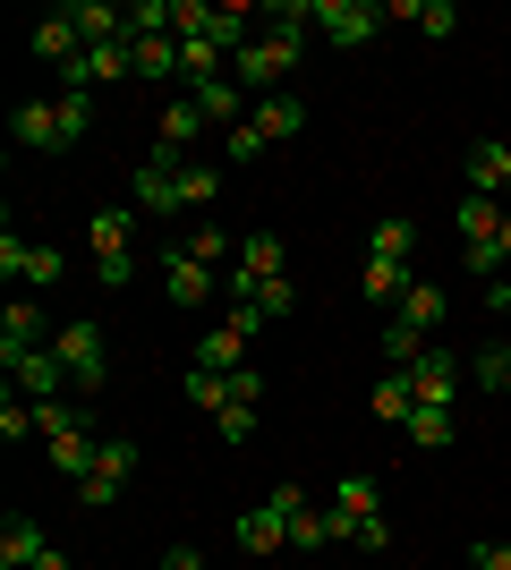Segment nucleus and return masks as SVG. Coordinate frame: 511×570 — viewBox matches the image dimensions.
Segmentation results:
<instances>
[{"mask_svg": "<svg viewBox=\"0 0 511 570\" xmlns=\"http://www.w3.org/2000/svg\"><path fill=\"white\" fill-rule=\"evenodd\" d=\"M179 163H188V154H170V145H154L146 163L128 170V205H137L146 222H179V214H188V196H179Z\"/></svg>", "mask_w": 511, "mask_h": 570, "instance_id": "nucleus-1", "label": "nucleus"}, {"mask_svg": "<svg viewBox=\"0 0 511 570\" xmlns=\"http://www.w3.org/2000/svg\"><path fill=\"white\" fill-rule=\"evenodd\" d=\"M51 350H60V366H69V392H77V401H95L102 383H111V341H102V324L77 315V324L51 333Z\"/></svg>", "mask_w": 511, "mask_h": 570, "instance_id": "nucleus-2", "label": "nucleus"}, {"mask_svg": "<svg viewBox=\"0 0 511 570\" xmlns=\"http://www.w3.org/2000/svg\"><path fill=\"white\" fill-rule=\"evenodd\" d=\"M128 476H137V434H102L95 469H86V485H77V502H86V511H111V502L128 494Z\"/></svg>", "mask_w": 511, "mask_h": 570, "instance_id": "nucleus-3", "label": "nucleus"}, {"mask_svg": "<svg viewBox=\"0 0 511 570\" xmlns=\"http://www.w3.org/2000/svg\"><path fill=\"white\" fill-rule=\"evenodd\" d=\"M401 375H410L417 409H461V392H469V357H452V350H435V341H426V357H410Z\"/></svg>", "mask_w": 511, "mask_h": 570, "instance_id": "nucleus-4", "label": "nucleus"}, {"mask_svg": "<svg viewBox=\"0 0 511 570\" xmlns=\"http://www.w3.org/2000/svg\"><path fill=\"white\" fill-rule=\"evenodd\" d=\"M324 35V43H341V51H358V43H375L384 35V9L375 0H316V18H307Z\"/></svg>", "mask_w": 511, "mask_h": 570, "instance_id": "nucleus-5", "label": "nucleus"}, {"mask_svg": "<svg viewBox=\"0 0 511 570\" xmlns=\"http://www.w3.org/2000/svg\"><path fill=\"white\" fill-rule=\"evenodd\" d=\"M0 366H9V392H26V401H60L69 392V366H60V350H0Z\"/></svg>", "mask_w": 511, "mask_h": 570, "instance_id": "nucleus-6", "label": "nucleus"}, {"mask_svg": "<svg viewBox=\"0 0 511 570\" xmlns=\"http://www.w3.org/2000/svg\"><path fill=\"white\" fill-rule=\"evenodd\" d=\"M0 273H9V282H26V289H60V273H69V256H60V247H43V238H0Z\"/></svg>", "mask_w": 511, "mask_h": 570, "instance_id": "nucleus-7", "label": "nucleus"}, {"mask_svg": "<svg viewBox=\"0 0 511 570\" xmlns=\"http://www.w3.org/2000/svg\"><path fill=\"white\" fill-rule=\"evenodd\" d=\"M273 502H282V520H291V546H307V553L341 546V520H333V502H307L298 485H273Z\"/></svg>", "mask_w": 511, "mask_h": 570, "instance_id": "nucleus-8", "label": "nucleus"}, {"mask_svg": "<svg viewBox=\"0 0 511 570\" xmlns=\"http://www.w3.org/2000/svg\"><path fill=\"white\" fill-rule=\"evenodd\" d=\"M9 128H18L26 154H69V119H60V95H26Z\"/></svg>", "mask_w": 511, "mask_h": 570, "instance_id": "nucleus-9", "label": "nucleus"}, {"mask_svg": "<svg viewBox=\"0 0 511 570\" xmlns=\"http://www.w3.org/2000/svg\"><path fill=\"white\" fill-rule=\"evenodd\" d=\"M86 256L95 264H128L137 256V205H102V214L86 222Z\"/></svg>", "mask_w": 511, "mask_h": 570, "instance_id": "nucleus-10", "label": "nucleus"}, {"mask_svg": "<svg viewBox=\"0 0 511 570\" xmlns=\"http://www.w3.org/2000/svg\"><path fill=\"white\" fill-rule=\"evenodd\" d=\"M163 289H170V307H205V298H222V273L170 247V256H163Z\"/></svg>", "mask_w": 511, "mask_h": 570, "instance_id": "nucleus-11", "label": "nucleus"}, {"mask_svg": "<svg viewBox=\"0 0 511 570\" xmlns=\"http://www.w3.org/2000/svg\"><path fill=\"white\" fill-rule=\"evenodd\" d=\"M469 196H494L503 205V188H511V137H487V145H469Z\"/></svg>", "mask_w": 511, "mask_h": 570, "instance_id": "nucleus-12", "label": "nucleus"}, {"mask_svg": "<svg viewBox=\"0 0 511 570\" xmlns=\"http://www.w3.org/2000/svg\"><path fill=\"white\" fill-rule=\"evenodd\" d=\"M375 511H384V485H375L366 469H350V476L333 485V520H341V537H358V520H375Z\"/></svg>", "mask_w": 511, "mask_h": 570, "instance_id": "nucleus-13", "label": "nucleus"}, {"mask_svg": "<svg viewBox=\"0 0 511 570\" xmlns=\"http://www.w3.org/2000/svg\"><path fill=\"white\" fill-rule=\"evenodd\" d=\"M26 51H35V60H51V69H69L77 51H86V35H77V18H69V9H51V18H35Z\"/></svg>", "mask_w": 511, "mask_h": 570, "instance_id": "nucleus-14", "label": "nucleus"}, {"mask_svg": "<svg viewBox=\"0 0 511 570\" xmlns=\"http://www.w3.org/2000/svg\"><path fill=\"white\" fill-rule=\"evenodd\" d=\"M247 341H256V333H247L239 315H222L214 333L196 341V366H214V375H239V366H247Z\"/></svg>", "mask_w": 511, "mask_h": 570, "instance_id": "nucleus-15", "label": "nucleus"}, {"mask_svg": "<svg viewBox=\"0 0 511 570\" xmlns=\"http://www.w3.org/2000/svg\"><path fill=\"white\" fill-rule=\"evenodd\" d=\"M291 546V520H282V502H256V511H239V553H256V562H265V553H282Z\"/></svg>", "mask_w": 511, "mask_h": 570, "instance_id": "nucleus-16", "label": "nucleus"}, {"mask_svg": "<svg viewBox=\"0 0 511 570\" xmlns=\"http://www.w3.org/2000/svg\"><path fill=\"white\" fill-rule=\"evenodd\" d=\"M205 128H214V119L196 111L188 95H163V111H154V145H170V154H188V145L205 137Z\"/></svg>", "mask_w": 511, "mask_h": 570, "instance_id": "nucleus-17", "label": "nucleus"}, {"mask_svg": "<svg viewBox=\"0 0 511 570\" xmlns=\"http://www.w3.org/2000/svg\"><path fill=\"white\" fill-rule=\"evenodd\" d=\"M384 18L417 26V35H426V43H452V35H461V9H452V0H392Z\"/></svg>", "mask_w": 511, "mask_h": 570, "instance_id": "nucleus-18", "label": "nucleus"}, {"mask_svg": "<svg viewBox=\"0 0 511 570\" xmlns=\"http://www.w3.org/2000/svg\"><path fill=\"white\" fill-rule=\"evenodd\" d=\"M77 35H86V51L95 43H128V9H111V0H69Z\"/></svg>", "mask_w": 511, "mask_h": 570, "instance_id": "nucleus-19", "label": "nucleus"}, {"mask_svg": "<svg viewBox=\"0 0 511 570\" xmlns=\"http://www.w3.org/2000/svg\"><path fill=\"white\" fill-rule=\"evenodd\" d=\"M291 307H298V289H291V273H282V282H265L247 307H230V315H239L247 333H265V324H291Z\"/></svg>", "mask_w": 511, "mask_h": 570, "instance_id": "nucleus-20", "label": "nucleus"}, {"mask_svg": "<svg viewBox=\"0 0 511 570\" xmlns=\"http://www.w3.org/2000/svg\"><path fill=\"white\" fill-rule=\"evenodd\" d=\"M417 282V264H392V256H366L358 264V289L375 298V307H401V289Z\"/></svg>", "mask_w": 511, "mask_h": 570, "instance_id": "nucleus-21", "label": "nucleus"}, {"mask_svg": "<svg viewBox=\"0 0 511 570\" xmlns=\"http://www.w3.org/2000/svg\"><path fill=\"white\" fill-rule=\"evenodd\" d=\"M443 307H452V298H443V289H435V282H426V273H417V282H410V289H401V307H392V315H401V324H410V333H426V341H435V324H443Z\"/></svg>", "mask_w": 511, "mask_h": 570, "instance_id": "nucleus-22", "label": "nucleus"}, {"mask_svg": "<svg viewBox=\"0 0 511 570\" xmlns=\"http://www.w3.org/2000/svg\"><path fill=\"white\" fill-rule=\"evenodd\" d=\"M43 553H51V537H43L35 520H26V511H18L9 528H0V570H35Z\"/></svg>", "mask_w": 511, "mask_h": 570, "instance_id": "nucleus-23", "label": "nucleus"}, {"mask_svg": "<svg viewBox=\"0 0 511 570\" xmlns=\"http://www.w3.org/2000/svg\"><path fill=\"white\" fill-rule=\"evenodd\" d=\"M128 51H137V77H146V86H170V77H179V35H128Z\"/></svg>", "mask_w": 511, "mask_h": 570, "instance_id": "nucleus-24", "label": "nucleus"}, {"mask_svg": "<svg viewBox=\"0 0 511 570\" xmlns=\"http://www.w3.org/2000/svg\"><path fill=\"white\" fill-rule=\"evenodd\" d=\"M43 341H51L43 307H35V298H9V315H0V350H43Z\"/></svg>", "mask_w": 511, "mask_h": 570, "instance_id": "nucleus-25", "label": "nucleus"}, {"mask_svg": "<svg viewBox=\"0 0 511 570\" xmlns=\"http://www.w3.org/2000/svg\"><path fill=\"white\" fill-rule=\"evenodd\" d=\"M366 256H392V264H417V222L410 214H384L366 230Z\"/></svg>", "mask_w": 511, "mask_h": 570, "instance_id": "nucleus-26", "label": "nucleus"}, {"mask_svg": "<svg viewBox=\"0 0 511 570\" xmlns=\"http://www.w3.org/2000/svg\"><path fill=\"white\" fill-rule=\"evenodd\" d=\"M247 119L265 128V145H282V137H298V128H307V102H298V95H265Z\"/></svg>", "mask_w": 511, "mask_h": 570, "instance_id": "nucleus-27", "label": "nucleus"}, {"mask_svg": "<svg viewBox=\"0 0 511 570\" xmlns=\"http://www.w3.org/2000/svg\"><path fill=\"white\" fill-rule=\"evenodd\" d=\"M401 434H410L417 452H452V443H461V417H452V409H410Z\"/></svg>", "mask_w": 511, "mask_h": 570, "instance_id": "nucleus-28", "label": "nucleus"}, {"mask_svg": "<svg viewBox=\"0 0 511 570\" xmlns=\"http://www.w3.org/2000/svg\"><path fill=\"white\" fill-rule=\"evenodd\" d=\"M95 443H102L95 426H77V434H60V443H51V469L69 476V485H86V469H95Z\"/></svg>", "mask_w": 511, "mask_h": 570, "instance_id": "nucleus-29", "label": "nucleus"}, {"mask_svg": "<svg viewBox=\"0 0 511 570\" xmlns=\"http://www.w3.org/2000/svg\"><path fill=\"white\" fill-rule=\"evenodd\" d=\"M179 256H196V264H214V273H230V238H222V222H196V230H179Z\"/></svg>", "mask_w": 511, "mask_h": 570, "instance_id": "nucleus-30", "label": "nucleus"}, {"mask_svg": "<svg viewBox=\"0 0 511 570\" xmlns=\"http://www.w3.org/2000/svg\"><path fill=\"white\" fill-rule=\"evenodd\" d=\"M452 230H461V247H478V238H494V230H503V205H494V196H461Z\"/></svg>", "mask_w": 511, "mask_h": 570, "instance_id": "nucleus-31", "label": "nucleus"}, {"mask_svg": "<svg viewBox=\"0 0 511 570\" xmlns=\"http://www.w3.org/2000/svg\"><path fill=\"white\" fill-rule=\"evenodd\" d=\"M120 77H137V51L128 43H95L86 51V86H120Z\"/></svg>", "mask_w": 511, "mask_h": 570, "instance_id": "nucleus-32", "label": "nucleus"}, {"mask_svg": "<svg viewBox=\"0 0 511 570\" xmlns=\"http://www.w3.org/2000/svg\"><path fill=\"white\" fill-rule=\"evenodd\" d=\"M410 409H417V392H410V375L392 366V375L375 383V417H384V426H410Z\"/></svg>", "mask_w": 511, "mask_h": 570, "instance_id": "nucleus-33", "label": "nucleus"}, {"mask_svg": "<svg viewBox=\"0 0 511 570\" xmlns=\"http://www.w3.org/2000/svg\"><path fill=\"white\" fill-rule=\"evenodd\" d=\"M188 401L205 409V417H222V409H230V375H214V366H188Z\"/></svg>", "mask_w": 511, "mask_h": 570, "instance_id": "nucleus-34", "label": "nucleus"}, {"mask_svg": "<svg viewBox=\"0 0 511 570\" xmlns=\"http://www.w3.org/2000/svg\"><path fill=\"white\" fill-rule=\"evenodd\" d=\"M179 196H188V214H196V205H214V196H222V170L188 154V163H179Z\"/></svg>", "mask_w": 511, "mask_h": 570, "instance_id": "nucleus-35", "label": "nucleus"}, {"mask_svg": "<svg viewBox=\"0 0 511 570\" xmlns=\"http://www.w3.org/2000/svg\"><path fill=\"white\" fill-rule=\"evenodd\" d=\"M461 264L478 273V282H503L511 264H503V238H478V247H461Z\"/></svg>", "mask_w": 511, "mask_h": 570, "instance_id": "nucleus-36", "label": "nucleus"}, {"mask_svg": "<svg viewBox=\"0 0 511 570\" xmlns=\"http://www.w3.org/2000/svg\"><path fill=\"white\" fill-rule=\"evenodd\" d=\"M214 434H222V443H256V401H230L214 417Z\"/></svg>", "mask_w": 511, "mask_h": 570, "instance_id": "nucleus-37", "label": "nucleus"}, {"mask_svg": "<svg viewBox=\"0 0 511 570\" xmlns=\"http://www.w3.org/2000/svg\"><path fill=\"white\" fill-rule=\"evenodd\" d=\"M384 357H392V366H410V357H426V333H410V324L392 315V324H384Z\"/></svg>", "mask_w": 511, "mask_h": 570, "instance_id": "nucleus-38", "label": "nucleus"}, {"mask_svg": "<svg viewBox=\"0 0 511 570\" xmlns=\"http://www.w3.org/2000/svg\"><path fill=\"white\" fill-rule=\"evenodd\" d=\"M222 154H230V163H256V154H265V128H256V119H239V128L222 137Z\"/></svg>", "mask_w": 511, "mask_h": 570, "instance_id": "nucleus-39", "label": "nucleus"}, {"mask_svg": "<svg viewBox=\"0 0 511 570\" xmlns=\"http://www.w3.org/2000/svg\"><path fill=\"white\" fill-rule=\"evenodd\" d=\"M469 570H511V546H494V537H478V546H469Z\"/></svg>", "mask_w": 511, "mask_h": 570, "instance_id": "nucleus-40", "label": "nucleus"}, {"mask_svg": "<svg viewBox=\"0 0 511 570\" xmlns=\"http://www.w3.org/2000/svg\"><path fill=\"white\" fill-rule=\"evenodd\" d=\"M350 546H366V553H384V546H392V520H384V511H375V520H358V537H350Z\"/></svg>", "mask_w": 511, "mask_h": 570, "instance_id": "nucleus-41", "label": "nucleus"}, {"mask_svg": "<svg viewBox=\"0 0 511 570\" xmlns=\"http://www.w3.org/2000/svg\"><path fill=\"white\" fill-rule=\"evenodd\" d=\"M163 570H205V553H196V546H170V553H163Z\"/></svg>", "mask_w": 511, "mask_h": 570, "instance_id": "nucleus-42", "label": "nucleus"}, {"mask_svg": "<svg viewBox=\"0 0 511 570\" xmlns=\"http://www.w3.org/2000/svg\"><path fill=\"white\" fill-rule=\"evenodd\" d=\"M487 289H494L487 307H494V315H503V333H511V282H487Z\"/></svg>", "mask_w": 511, "mask_h": 570, "instance_id": "nucleus-43", "label": "nucleus"}, {"mask_svg": "<svg viewBox=\"0 0 511 570\" xmlns=\"http://www.w3.org/2000/svg\"><path fill=\"white\" fill-rule=\"evenodd\" d=\"M494 238H503V264H511V214H503V230H494Z\"/></svg>", "mask_w": 511, "mask_h": 570, "instance_id": "nucleus-44", "label": "nucleus"}, {"mask_svg": "<svg viewBox=\"0 0 511 570\" xmlns=\"http://www.w3.org/2000/svg\"><path fill=\"white\" fill-rule=\"evenodd\" d=\"M154 570H163V562H154Z\"/></svg>", "mask_w": 511, "mask_h": 570, "instance_id": "nucleus-45", "label": "nucleus"}]
</instances>
